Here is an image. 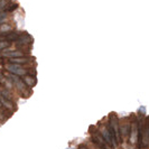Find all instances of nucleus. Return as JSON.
Listing matches in <instances>:
<instances>
[{
	"label": "nucleus",
	"instance_id": "obj_12",
	"mask_svg": "<svg viewBox=\"0 0 149 149\" xmlns=\"http://www.w3.org/2000/svg\"><path fill=\"white\" fill-rule=\"evenodd\" d=\"M19 7V5L18 3H16V2H9L8 3V6L3 10H1V11H3V13H11V11H14L16 9H18Z\"/></svg>",
	"mask_w": 149,
	"mask_h": 149
},
{
	"label": "nucleus",
	"instance_id": "obj_4",
	"mask_svg": "<svg viewBox=\"0 0 149 149\" xmlns=\"http://www.w3.org/2000/svg\"><path fill=\"white\" fill-rule=\"evenodd\" d=\"M99 131L101 132L102 137L104 138V140L107 141V143L109 145V147H110L111 149L116 148V143H114L113 140H112L111 134H110V132H109V129H108V127H105L102 122H100V125H99Z\"/></svg>",
	"mask_w": 149,
	"mask_h": 149
},
{
	"label": "nucleus",
	"instance_id": "obj_8",
	"mask_svg": "<svg viewBox=\"0 0 149 149\" xmlns=\"http://www.w3.org/2000/svg\"><path fill=\"white\" fill-rule=\"evenodd\" d=\"M26 52H22L20 49L18 51H13V52L9 53H1V57H8L9 60H13V58H19V57H26Z\"/></svg>",
	"mask_w": 149,
	"mask_h": 149
},
{
	"label": "nucleus",
	"instance_id": "obj_1",
	"mask_svg": "<svg viewBox=\"0 0 149 149\" xmlns=\"http://www.w3.org/2000/svg\"><path fill=\"white\" fill-rule=\"evenodd\" d=\"M90 134H91L92 142H93L94 145H97L99 148L111 149L110 147H109V145L107 143V141L104 140V138L102 137L101 132L99 131V129H97L95 127H91V129H90Z\"/></svg>",
	"mask_w": 149,
	"mask_h": 149
},
{
	"label": "nucleus",
	"instance_id": "obj_7",
	"mask_svg": "<svg viewBox=\"0 0 149 149\" xmlns=\"http://www.w3.org/2000/svg\"><path fill=\"white\" fill-rule=\"evenodd\" d=\"M20 34L22 33H18L16 30H13V31H8V33H5V34H1V40H7V42H14L16 43L19 37H20Z\"/></svg>",
	"mask_w": 149,
	"mask_h": 149
},
{
	"label": "nucleus",
	"instance_id": "obj_11",
	"mask_svg": "<svg viewBox=\"0 0 149 149\" xmlns=\"http://www.w3.org/2000/svg\"><path fill=\"white\" fill-rule=\"evenodd\" d=\"M1 97L7 99L8 101H13V102H14V97L11 95V93L9 92V90H7L5 86L1 88Z\"/></svg>",
	"mask_w": 149,
	"mask_h": 149
},
{
	"label": "nucleus",
	"instance_id": "obj_9",
	"mask_svg": "<svg viewBox=\"0 0 149 149\" xmlns=\"http://www.w3.org/2000/svg\"><path fill=\"white\" fill-rule=\"evenodd\" d=\"M1 107H5L6 109H10L13 112H15L16 111V105H15V103L13 102V101H8L7 99H5V97H1Z\"/></svg>",
	"mask_w": 149,
	"mask_h": 149
},
{
	"label": "nucleus",
	"instance_id": "obj_13",
	"mask_svg": "<svg viewBox=\"0 0 149 149\" xmlns=\"http://www.w3.org/2000/svg\"><path fill=\"white\" fill-rule=\"evenodd\" d=\"M10 45H11L10 42L1 40V43H0V49H1V51H5V48H6V47H10Z\"/></svg>",
	"mask_w": 149,
	"mask_h": 149
},
{
	"label": "nucleus",
	"instance_id": "obj_2",
	"mask_svg": "<svg viewBox=\"0 0 149 149\" xmlns=\"http://www.w3.org/2000/svg\"><path fill=\"white\" fill-rule=\"evenodd\" d=\"M109 125L112 127L114 134H116V138H117V145H119L122 142L121 140V134H120V123H119V119H118V116L112 112L110 113V118H109Z\"/></svg>",
	"mask_w": 149,
	"mask_h": 149
},
{
	"label": "nucleus",
	"instance_id": "obj_3",
	"mask_svg": "<svg viewBox=\"0 0 149 149\" xmlns=\"http://www.w3.org/2000/svg\"><path fill=\"white\" fill-rule=\"evenodd\" d=\"M3 67H6V70L9 71L10 74L17 75V76H22V75L26 76L29 73V70L25 68L20 64H7V65H3Z\"/></svg>",
	"mask_w": 149,
	"mask_h": 149
},
{
	"label": "nucleus",
	"instance_id": "obj_6",
	"mask_svg": "<svg viewBox=\"0 0 149 149\" xmlns=\"http://www.w3.org/2000/svg\"><path fill=\"white\" fill-rule=\"evenodd\" d=\"M15 44L17 46V48L26 47V49H27V45L31 46V44H33V38H31V36H30L29 34H27V33L24 31V33L20 34V37H19V39L16 42Z\"/></svg>",
	"mask_w": 149,
	"mask_h": 149
},
{
	"label": "nucleus",
	"instance_id": "obj_10",
	"mask_svg": "<svg viewBox=\"0 0 149 149\" xmlns=\"http://www.w3.org/2000/svg\"><path fill=\"white\" fill-rule=\"evenodd\" d=\"M24 82L26 83V85L27 86H29V88H33V86H35L36 85V79H35V76H33V75H26V76H24Z\"/></svg>",
	"mask_w": 149,
	"mask_h": 149
},
{
	"label": "nucleus",
	"instance_id": "obj_5",
	"mask_svg": "<svg viewBox=\"0 0 149 149\" xmlns=\"http://www.w3.org/2000/svg\"><path fill=\"white\" fill-rule=\"evenodd\" d=\"M140 134L139 131V120L134 119L131 125V132H130V143L136 146L138 143V136Z\"/></svg>",
	"mask_w": 149,
	"mask_h": 149
},
{
	"label": "nucleus",
	"instance_id": "obj_14",
	"mask_svg": "<svg viewBox=\"0 0 149 149\" xmlns=\"http://www.w3.org/2000/svg\"><path fill=\"white\" fill-rule=\"evenodd\" d=\"M79 149H88V148H86L85 146H80V148H79Z\"/></svg>",
	"mask_w": 149,
	"mask_h": 149
}]
</instances>
